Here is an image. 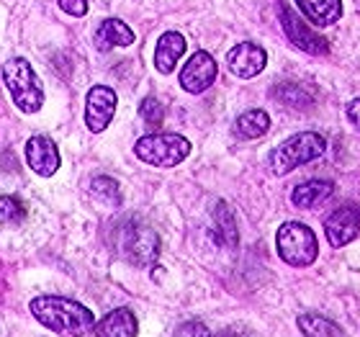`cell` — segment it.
<instances>
[{
  "instance_id": "21",
  "label": "cell",
  "mask_w": 360,
  "mask_h": 337,
  "mask_svg": "<svg viewBox=\"0 0 360 337\" xmlns=\"http://www.w3.org/2000/svg\"><path fill=\"white\" fill-rule=\"evenodd\" d=\"M90 191L98 201L105 206H121V186L119 180L108 178V175H96L90 180Z\"/></svg>"
},
{
  "instance_id": "3",
  "label": "cell",
  "mask_w": 360,
  "mask_h": 337,
  "mask_svg": "<svg viewBox=\"0 0 360 337\" xmlns=\"http://www.w3.org/2000/svg\"><path fill=\"white\" fill-rule=\"evenodd\" d=\"M3 83L11 90L18 111L37 113L44 106V90L39 83V75L23 57H13L3 65Z\"/></svg>"
},
{
  "instance_id": "2",
  "label": "cell",
  "mask_w": 360,
  "mask_h": 337,
  "mask_svg": "<svg viewBox=\"0 0 360 337\" xmlns=\"http://www.w3.org/2000/svg\"><path fill=\"white\" fill-rule=\"evenodd\" d=\"M324 150H327V142L322 134H316V132L293 134L291 139H285L283 144H278L276 150L270 152V170H273V175H288L296 167L322 158Z\"/></svg>"
},
{
  "instance_id": "7",
  "label": "cell",
  "mask_w": 360,
  "mask_h": 337,
  "mask_svg": "<svg viewBox=\"0 0 360 337\" xmlns=\"http://www.w3.org/2000/svg\"><path fill=\"white\" fill-rule=\"evenodd\" d=\"M116 113V93L108 85H93L85 98V124L93 134L103 132Z\"/></svg>"
},
{
  "instance_id": "25",
  "label": "cell",
  "mask_w": 360,
  "mask_h": 337,
  "mask_svg": "<svg viewBox=\"0 0 360 337\" xmlns=\"http://www.w3.org/2000/svg\"><path fill=\"white\" fill-rule=\"evenodd\" d=\"M173 337H214V335H211V330L203 322H183L175 330Z\"/></svg>"
},
{
  "instance_id": "27",
  "label": "cell",
  "mask_w": 360,
  "mask_h": 337,
  "mask_svg": "<svg viewBox=\"0 0 360 337\" xmlns=\"http://www.w3.org/2000/svg\"><path fill=\"white\" fill-rule=\"evenodd\" d=\"M347 119H350V124L360 132V98H355L353 103L347 106Z\"/></svg>"
},
{
  "instance_id": "13",
  "label": "cell",
  "mask_w": 360,
  "mask_h": 337,
  "mask_svg": "<svg viewBox=\"0 0 360 337\" xmlns=\"http://www.w3.org/2000/svg\"><path fill=\"white\" fill-rule=\"evenodd\" d=\"M186 46H188L186 37L178 34V31L162 34L158 42V49H155V68H158V72L170 75L175 70V65H178V60L186 54Z\"/></svg>"
},
{
  "instance_id": "10",
  "label": "cell",
  "mask_w": 360,
  "mask_h": 337,
  "mask_svg": "<svg viewBox=\"0 0 360 337\" xmlns=\"http://www.w3.org/2000/svg\"><path fill=\"white\" fill-rule=\"evenodd\" d=\"M265 62H268L265 49L252 44V42H242V44L232 46L229 54H226V68H229V72L242 77V80L260 75L265 70Z\"/></svg>"
},
{
  "instance_id": "8",
  "label": "cell",
  "mask_w": 360,
  "mask_h": 337,
  "mask_svg": "<svg viewBox=\"0 0 360 337\" xmlns=\"http://www.w3.org/2000/svg\"><path fill=\"white\" fill-rule=\"evenodd\" d=\"M214 80H217V62L209 52H195L180 70V88L193 96L209 90Z\"/></svg>"
},
{
  "instance_id": "6",
  "label": "cell",
  "mask_w": 360,
  "mask_h": 337,
  "mask_svg": "<svg viewBox=\"0 0 360 337\" xmlns=\"http://www.w3.org/2000/svg\"><path fill=\"white\" fill-rule=\"evenodd\" d=\"M121 253L127 255L129 260L134 262V265H152V262L158 260L160 255V237L158 232L152 229V227L142 224V222H127V224H121Z\"/></svg>"
},
{
  "instance_id": "1",
  "label": "cell",
  "mask_w": 360,
  "mask_h": 337,
  "mask_svg": "<svg viewBox=\"0 0 360 337\" xmlns=\"http://www.w3.org/2000/svg\"><path fill=\"white\" fill-rule=\"evenodd\" d=\"M31 314L46 330L72 337L85 335L96 324V317L88 307H83L80 301L65 299V296H39L31 301Z\"/></svg>"
},
{
  "instance_id": "20",
  "label": "cell",
  "mask_w": 360,
  "mask_h": 337,
  "mask_svg": "<svg viewBox=\"0 0 360 337\" xmlns=\"http://www.w3.org/2000/svg\"><path fill=\"white\" fill-rule=\"evenodd\" d=\"M299 330L304 332V337H342L338 324L316 314H301Z\"/></svg>"
},
{
  "instance_id": "14",
  "label": "cell",
  "mask_w": 360,
  "mask_h": 337,
  "mask_svg": "<svg viewBox=\"0 0 360 337\" xmlns=\"http://www.w3.org/2000/svg\"><path fill=\"white\" fill-rule=\"evenodd\" d=\"M93 327H96L98 337H136V332H139L136 317L129 309H113Z\"/></svg>"
},
{
  "instance_id": "22",
  "label": "cell",
  "mask_w": 360,
  "mask_h": 337,
  "mask_svg": "<svg viewBox=\"0 0 360 337\" xmlns=\"http://www.w3.org/2000/svg\"><path fill=\"white\" fill-rule=\"evenodd\" d=\"M273 98L285 106H296V108H307V106H311V96L296 83L276 85V88H273Z\"/></svg>"
},
{
  "instance_id": "24",
  "label": "cell",
  "mask_w": 360,
  "mask_h": 337,
  "mask_svg": "<svg viewBox=\"0 0 360 337\" xmlns=\"http://www.w3.org/2000/svg\"><path fill=\"white\" fill-rule=\"evenodd\" d=\"M139 113H142V119L150 127H160L162 119H165V108H162V103H160L158 98H144L142 106H139Z\"/></svg>"
},
{
  "instance_id": "4",
  "label": "cell",
  "mask_w": 360,
  "mask_h": 337,
  "mask_svg": "<svg viewBox=\"0 0 360 337\" xmlns=\"http://www.w3.org/2000/svg\"><path fill=\"white\" fill-rule=\"evenodd\" d=\"M276 248L281 260L293 265V268H307L316 260L319 245L316 234L301 222H285L276 234Z\"/></svg>"
},
{
  "instance_id": "11",
  "label": "cell",
  "mask_w": 360,
  "mask_h": 337,
  "mask_svg": "<svg viewBox=\"0 0 360 337\" xmlns=\"http://www.w3.org/2000/svg\"><path fill=\"white\" fill-rule=\"evenodd\" d=\"M26 163L37 175L41 178H52L54 172L60 170V150L49 136H31L26 142Z\"/></svg>"
},
{
  "instance_id": "23",
  "label": "cell",
  "mask_w": 360,
  "mask_h": 337,
  "mask_svg": "<svg viewBox=\"0 0 360 337\" xmlns=\"http://www.w3.org/2000/svg\"><path fill=\"white\" fill-rule=\"evenodd\" d=\"M23 219H26L23 203L11 196H0V224H18Z\"/></svg>"
},
{
  "instance_id": "17",
  "label": "cell",
  "mask_w": 360,
  "mask_h": 337,
  "mask_svg": "<svg viewBox=\"0 0 360 337\" xmlns=\"http://www.w3.org/2000/svg\"><path fill=\"white\" fill-rule=\"evenodd\" d=\"M332 191H335V186H332L330 180H307V183L293 188L291 201L299 209H311V206H319L322 201H327Z\"/></svg>"
},
{
  "instance_id": "18",
  "label": "cell",
  "mask_w": 360,
  "mask_h": 337,
  "mask_svg": "<svg viewBox=\"0 0 360 337\" xmlns=\"http://www.w3.org/2000/svg\"><path fill=\"white\" fill-rule=\"evenodd\" d=\"M214 234H217L219 245H224V248H237L240 234H237V224H234L232 209H229L224 201H219L217 209H214Z\"/></svg>"
},
{
  "instance_id": "26",
  "label": "cell",
  "mask_w": 360,
  "mask_h": 337,
  "mask_svg": "<svg viewBox=\"0 0 360 337\" xmlns=\"http://www.w3.org/2000/svg\"><path fill=\"white\" fill-rule=\"evenodd\" d=\"M57 3H60V8L65 13L75 15V18L88 13V0H57Z\"/></svg>"
},
{
  "instance_id": "15",
  "label": "cell",
  "mask_w": 360,
  "mask_h": 337,
  "mask_svg": "<svg viewBox=\"0 0 360 337\" xmlns=\"http://www.w3.org/2000/svg\"><path fill=\"white\" fill-rule=\"evenodd\" d=\"M96 44L101 52H108L113 46H129V44H134V31L129 29L124 21H119V18H105V21L98 26Z\"/></svg>"
},
{
  "instance_id": "5",
  "label": "cell",
  "mask_w": 360,
  "mask_h": 337,
  "mask_svg": "<svg viewBox=\"0 0 360 337\" xmlns=\"http://www.w3.org/2000/svg\"><path fill=\"white\" fill-rule=\"evenodd\" d=\"M134 155L147 165L175 167L191 155V142L180 134H147L134 144Z\"/></svg>"
},
{
  "instance_id": "9",
  "label": "cell",
  "mask_w": 360,
  "mask_h": 337,
  "mask_svg": "<svg viewBox=\"0 0 360 337\" xmlns=\"http://www.w3.org/2000/svg\"><path fill=\"white\" fill-rule=\"evenodd\" d=\"M281 23H283L285 37L291 39L299 49H304V52H309V54H327V52H330L327 39L319 37L314 29H309L307 21H301L291 8H285V6L281 8Z\"/></svg>"
},
{
  "instance_id": "16",
  "label": "cell",
  "mask_w": 360,
  "mask_h": 337,
  "mask_svg": "<svg viewBox=\"0 0 360 337\" xmlns=\"http://www.w3.org/2000/svg\"><path fill=\"white\" fill-rule=\"evenodd\" d=\"M296 6L314 26H332L342 15V0H296Z\"/></svg>"
},
{
  "instance_id": "12",
  "label": "cell",
  "mask_w": 360,
  "mask_h": 337,
  "mask_svg": "<svg viewBox=\"0 0 360 337\" xmlns=\"http://www.w3.org/2000/svg\"><path fill=\"white\" fill-rule=\"evenodd\" d=\"M360 229V214L355 206H342L324 222V234L332 248H345L347 242L355 240Z\"/></svg>"
},
{
  "instance_id": "19",
  "label": "cell",
  "mask_w": 360,
  "mask_h": 337,
  "mask_svg": "<svg viewBox=\"0 0 360 337\" xmlns=\"http://www.w3.org/2000/svg\"><path fill=\"white\" fill-rule=\"evenodd\" d=\"M234 129L245 139H257V136H263L270 129V116L265 111H260V108H252V111L242 113L237 124H234Z\"/></svg>"
},
{
  "instance_id": "28",
  "label": "cell",
  "mask_w": 360,
  "mask_h": 337,
  "mask_svg": "<svg viewBox=\"0 0 360 337\" xmlns=\"http://www.w3.org/2000/svg\"><path fill=\"white\" fill-rule=\"evenodd\" d=\"M219 337H250L248 332H242V330H224Z\"/></svg>"
}]
</instances>
